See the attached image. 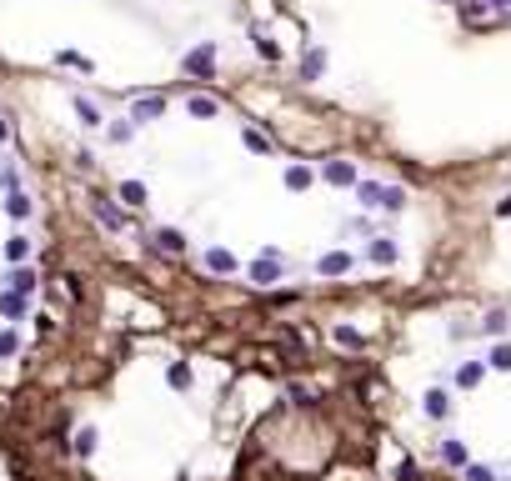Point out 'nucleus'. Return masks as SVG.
I'll list each match as a JSON object with an SVG mask.
<instances>
[{
  "label": "nucleus",
  "mask_w": 511,
  "mask_h": 481,
  "mask_svg": "<svg viewBox=\"0 0 511 481\" xmlns=\"http://www.w3.org/2000/svg\"><path fill=\"white\" fill-rule=\"evenodd\" d=\"M6 210H11V221H25V216H30V196H25V191H11V196H6Z\"/></svg>",
  "instance_id": "6e6552de"
},
{
  "label": "nucleus",
  "mask_w": 511,
  "mask_h": 481,
  "mask_svg": "<svg viewBox=\"0 0 511 481\" xmlns=\"http://www.w3.org/2000/svg\"><path fill=\"white\" fill-rule=\"evenodd\" d=\"M90 210H95V221H100L105 231H126V210L110 201V196H90Z\"/></svg>",
  "instance_id": "f257e3e1"
},
{
  "label": "nucleus",
  "mask_w": 511,
  "mask_h": 481,
  "mask_svg": "<svg viewBox=\"0 0 511 481\" xmlns=\"http://www.w3.org/2000/svg\"><path fill=\"white\" fill-rule=\"evenodd\" d=\"M116 196H121V201H126V206H136V210H141V206H146V201H151V191H146V186H141V181H121V191H116Z\"/></svg>",
  "instance_id": "39448f33"
},
{
  "label": "nucleus",
  "mask_w": 511,
  "mask_h": 481,
  "mask_svg": "<svg viewBox=\"0 0 511 481\" xmlns=\"http://www.w3.org/2000/svg\"><path fill=\"white\" fill-rule=\"evenodd\" d=\"M206 266H211V271H216V276H231V271H236V261H231V251H211V256H206Z\"/></svg>",
  "instance_id": "9b49d317"
},
{
  "label": "nucleus",
  "mask_w": 511,
  "mask_h": 481,
  "mask_svg": "<svg viewBox=\"0 0 511 481\" xmlns=\"http://www.w3.org/2000/svg\"><path fill=\"white\" fill-rule=\"evenodd\" d=\"M160 111H165V100H160V95H151V100H136V111H131V121H136V126H146V121H155Z\"/></svg>",
  "instance_id": "20e7f679"
},
{
  "label": "nucleus",
  "mask_w": 511,
  "mask_h": 481,
  "mask_svg": "<svg viewBox=\"0 0 511 481\" xmlns=\"http://www.w3.org/2000/svg\"><path fill=\"white\" fill-rule=\"evenodd\" d=\"M186 236L181 231H155V236H146V251H165V256H186Z\"/></svg>",
  "instance_id": "f03ea898"
},
{
  "label": "nucleus",
  "mask_w": 511,
  "mask_h": 481,
  "mask_svg": "<svg viewBox=\"0 0 511 481\" xmlns=\"http://www.w3.org/2000/svg\"><path fill=\"white\" fill-rule=\"evenodd\" d=\"M351 266V256H341V251H331V256H321V276H341Z\"/></svg>",
  "instance_id": "f8f14e48"
},
{
  "label": "nucleus",
  "mask_w": 511,
  "mask_h": 481,
  "mask_svg": "<svg viewBox=\"0 0 511 481\" xmlns=\"http://www.w3.org/2000/svg\"><path fill=\"white\" fill-rule=\"evenodd\" d=\"M20 351V341H16V331H0V356H16Z\"/></svg>",
  "instance_id": "aec40b11"
},
{
  "label": "nucleus",
  "mask_w": 511,
  "mask_h": 481,
  "mask_svg": "<svg viewBox=\"0 0 511 481\" xmlns=\"http://www.w3.org/2000/svg\"><path fill=\"white\" fill-rule=\"evenodd\" d=\"M0 316H6V321H25V296L6 291V296H0Z\"/></svg>",
  "instance_id": "423d86ee"
},
{
  "label": "nucleus",
  "mask_w": 511,
  "mask_h": 481,
  "mask_svg": "<svg viewBox=\"0 0 511 481\" xmlns=\"http://www.w3.org/2000/svg\"><path fill=\"white\" fill-rule=\"evenodd\" d=\"M186 71H196V76H211V45L191 50V56H186Z\"/></svg>",
  "instance_id": "1a4fd4ad"
},
{
  "label": "nucleus",
  "mask_w": 511,
  "mask_h": 481,
  "mask_svg": "<svg viewBox=\"0 0 511 481\" xmlns=\"http://www.w3.org/2000/svg\"><path fill=\"white\" fill-rule=\"evenodd\" d=\"M186 111L206 121V116H216V100H211V95H191V100H186Z\"/></svg>",
  "instance_id": "4468645a"
},
{
  "label": "nucleus",
  "mask_w": 511,
  "mask_h": 481,
  "mask_svg": "<svg viewBox=\"0 0 511 481\" xmlns=\"http://www.w3.org/2000/svg\"><path fill=\"white\" fill-rule=\"evenodd\" d=\"M55 61H61V66H76V71H90V61L76 56V50H55Z\"/></svg>",
  "instance_id": "f3484780"
},
{
  "label": "nucleus",
  "mask_w": 511,
  "mask_h": 481,
  "mask_svg": "<svg viewBox=\"0 0 511 481\" xmlns=\"http://www.w3.org/2000/svg\"><path fill=\"white\" fill-rule=\"evenodd\" d=\"M0 191H6V196L20 191V186H16V166H0Z\"/></svg>",
  "instance_id": "6ab92c4d"
},
{
  "label": "nucleus",
  "mask_w": 511,
  "mask_h": 481,
  "mask_svg": "<svg viewBox=\"0 0 511 481\" xmlns=\"http://www.w3.org/2000/svg\"><path fill=\"white\" fill-rule=\"evenodd\" d=\"M76 111H81V121H86L90 131H95V126H105V116L95 111V100H86V95H76Z\"/></svg>",
  "instance_id": "9d476101"
},
{
  "label": "nucleus",
  "mask_w": 511,
  "mask_h": 481,
  "mask_svg": "<svg viewBox=\"0 0 511 481\" xmlns=\"http://www.w3.org/2000/svg\"><path fill=\"white\" fill-rule=\"evenodd\" d=\"M105 141H110V146H126V141H131V126H126V121H116V126H105Z\"/></svg>",
  "instance_id": "dca6fc26"
},
{
  "label": "nucleus",
  "mask_w": 511,
  "mask_h": 481,
  "mask_svg": "<svg viewBox=\"0 0 511 481\" xmlns=\"http://www.w3.org/2000/svg\"><path fill=\"white\" fill-rule=\"evenodd\" d=\"M6 136H11V126H6V121H0V141H6Z\"/></svg>",
  "instance_id": "412c9836"
},
{
  "label": "nucleus",
  "mask_w": 511,
  "mask_h": 481,
  "mask_svg": "<svg viewBox=\"0 0 511 481\" xmlns=\"http://www.w3.org/2000/svg\"><path fill=\"white\" fill-rule=\"evenodd\" d=\"M286 186H291V191H301V186H311V176H306L301 166H291V171H286Z\"/></svg>",
  "instance_id": "a211bd4d"
},
{
  "label": "nucleus",
  "mask_w": 511,
  "mask_h": 481,
  "mask_svg": "<svg viewBox=\"0 0 511 481\" xmlns=\"http://www.w3.org/2000/svg\"><path fill=\"white\" fill-rule=\"evenodd\" d=\"M6 281H11V291H16V296H25V301H30V296H35V286H40V276L30 271V266H16Z\"/></svg>",
  "instance_id": "7ed1b4c3"
},
{
  "label": "nucleus",
  "mask_w": 511,
  "mask_h": 481,
  "mask_svg": "<svg viewBox=\"0 0 511 481\" xmlns=\"http://www.w3.org/2000/svg\"><path fill=\"white\" fill-rule=\"evenodd\" d=\"M165 381H170V386H176V391H191V381H196V376H191V366H186V361H170V371H165Z\"/></svg>",
  "instance_id": "0eeeda50"
},
{
  "label": "nucleus",
  "mask_w": 511,
  "mask_h": 481,
  "mask_svg": "<svg viewBox=\"0 0 511 481\" xmlns=\"http://www.w3.org/2000/svg\"><path fill=\"white\" fill-rule=\"evenodd\" d=\"M95 441H100V432H95V426H86V432L76 437V456H95Z\"/></svg>",
  "instance_id": "ddd939ff"
},
{
  "label": "nucleus",
  "mask_w": 511,
  "mask_h": 481,
  "mask_svg": "<svg viewBox=\"0 0 511 481\" xmlns=\"http://www.w3.org/2000/svg\"><path fill=\"white\" fill-rule=\"evenodd\" d=\"M6 256H11V261L20 266V261L30 256V241H25V236H11V241H6Z\"/></svg>",
  "instance_id": "2eb2a0df"
}]
</instances>
